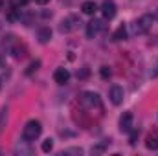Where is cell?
<instances>
[{
  "label": "cell",
  "instance_id": "obj_12",
  "mask_svg": "<svg viewBox=\"0 0 158 156\" xmlns=\"http://www.w3.org/2000/svg\"><path fill=\"white\" fill-rule=\"evenodd\" d=\"M50 39H52V30L48 26L40 28L39 30V42L40 44H46V42H50Z\"/></svg>",
  "mask_w": 158,
  "mask_h": 156
},
{
  "label": "cell",
  "instance_id": "obj_10",
  "mask_svg": "<svg viewBox=\"0 0 158 156\" xmlns=\"http://www.w3.org/2000/svg\"><path fill=\"white\" fill-rule=\"evenodd\" d=\"M145 147L151 149V151H156L158 149V132H149L147 138H145Z\"/></svg>",
  "mask_w": 158,
  "mask_h": 156
},
{
  "label": "cell",
  "instance_id": "obj_7",
  "mask_svg": "<svg viewBox=\"0 0 158 156\" xmlns=\"http://www.w3.org/2000/svg\"><path fill=\"white\" fill-rule=\"evenodd\" d=\"M101 13H103V17L105 18H114L116 17V4L112 2V0H105L103 4H101Z\"/></svg>",
  "mask_w": 158,
  "mask_h": 156
},
{
  "label": "cell",
  "instance_id": "obj_18",
  "mask_svg": "<svg viewBox=\"0 0 158 156\" xmlns=\"http://www.w3.org/2000/svg\"><path fill=\"white\" fill-rule=\"evenodd\" d=\"M88 74H90V70H88V68H81V70L77 72V77L79 79H85V77H88Z\"/></svg>",
  "mask_w": 158,
  "mask_h": 156
},
{
  "label": "cell",
  "instance_id": "obj_5",
  "mask_svg": "<svg viewBox=\"0 0 158 156\" xmlns=\"http://www.w3.org/2000/svg\"><path fill=\"white\" fill-rule=\"evenodd\" d=\"M81 103L88 109H94L99 105V96L96 92H83V97H81Z\"/></svg>",
  "mask_w": 158,
  "mask_h": 156
},
{
  "label": "cell",
  "instance_id": "obj_4",
  "mask_svg": "<svg viewBox=\"0 0 158 156\" xmlns=\"http://www.w3.org/2000/svg\"><path fill=\"white\" fill-rule=\"evenodd\" d=\"M123 97H125L123 88H121L119 84H114V86L110 88V92H109V99H110V103H112V105H121V103H123Z\"/></svg>",
  "mask_w": 158,
  "mask_h": 156
},
{
  "label": "cell",
  "instance_id": "obj_13",
  "mask_svg": "<svg viewBox=\"0 0 158 156\" xmlns=\"http://www.w3.org/2000/svg\"><path fill=\"white\" fill-rule=\"evenodd\" d=\"M123 39H127V30H125V26L121 24L118 30L114 31V35H112V40H123Z\"/></svg>",
  "mask_w": 158,
  "mask_h": 156
},
{
  "label": "cell",
  "instance_id": "obj_8",
  "mask_svg": "<svg viewBox=\"0 0 158 156\" xmlns=\"http://www.w3.org/2000/svg\"><path fill=\"white\" fill-rule=\"evenodd\" d=\"M68 79H70V72H68L66 68H57V70L53 72V81H55L57 84H66Z\"/></svg>",
  "mask_w": 158,
  "mask_h": 156
},
{
  "label": "cell",
  "instance_id": "obj_20",
  "mask_svg": "<svg viewBox=\"0 0 158 156\" xmlns=\"http://www.w3.org/2000/svg\"><path fill=\"white\" fill-rule=\"evenodd\" d=\"M17 9H11V13H9V20H17Z\"/></svg>",
  "mask_w": 158,
  "mask_h": 156
},
{
  "label": "cell",
  "instance_id": "obj_23",
  "mask_svg": "<svg viewBox=\"0 0 158 156\" xmlns=\"http://www.w3.org/2000/svg\"><path fill=\"white\" fill-rule=\"evenodd\" d=\"M35 2H37V4H40V6H44V4H48L50 0H35Z\"/></svg>",
  "mask_w": 158,
  "mask_h": 156
},
{
  "label": "cell",
  "instance_id": "obj_19",
  "mask_svg": "<svg viewBox=\"0 0 158 156\" xmlns=\"http://www.w3.org/2000/svg\"><path fill=\"white\" fill-rule=\"evenodd\" d=\"M63 154H81V149H66L63 151Z\"/></svg>",
  "mask_w": 158,
  "mask_h": 156
},
{
  "label": "cell",
  "instance_id": "obj_14",
  "mask_svg": "<svg viewBox=\"0 0 158 156\" xmlns=\"http://www.w3.org/2000/svg\"><path fill=\"white\" fill-rule=\"evenodd\" d=\"M40 149H42V153H50V151L53 149V140H52V138H46V140L42 142Z\"/></svg>",
  "mask_w": 158,
  "mask_h": 156
},
{
  "label": "cell",
  "instance_id": "obj_16",
  "mask_svg": "<svg viewBox=\"0 0 158 156\" xmlns=\"http://www.w3.org/2000/svg\"><path fill=\"white\" fill-rule=\"evenodd\" d=\"M39 66H40V61H33L30 66H28V70H26V74L30 76V74H33V72H37L39 70Z\"/></svg>",
  "mask_w": 158,
  "mask_h": 156
},
{
  "label": "cell",
  "instance_id": "obj_3",
  "mask_svg": "<svg viewBox=\"0 0 158 156\" xmlns=\"http://www.w3.org/2000/svg\"><path fill=\"white\" fill-rule=\"evenodd\" d=\"M79 24H81V20H79L77 17H66V18L61 22L59 30H61V33H70V31L77 30Z\"/></svg>",
  "mask_w": 158,
  "mask_h": 156
},
{
  "label": "cell",
  "instance_id": "obj_22",
  "mask_svg": "<svg viewBox=\"0 0 158 156\" xmlns=\"http://www.w3.org/2000/svg\"><path fill=\"white\" fill-rule=\"evenodd\" d=\"M151 77H158V64L155 66V70L151 72Z\"/></svg>",
  "mask_w": 158,
  "mask_h": 156
},
{
  "label": "cell",
  "instance_id": "obj_15",
  "mask_svg": "<svg viewBox=\"0 0 158 156\" xmlns=\"http://www.w3.org/2000/svg\"><path fill=\"white\" fill-rule=\"evenodd\" d=\"M99 76L103 79H110V76H112V70L109 68V66H101L99 68Z\"/></svg>",
  "mask_w": 158,
  "mask_h": 156
},
{
  "label": "cell",
  "instance_id": "obj_1",
  "mask_svg": "<svg viewBox=\"0 0 158 156\" xmlns=\"http://www.w3.org/2000/svg\"><path fill=\"white\" fill-rule=\"evenodd\" d=\"M40 132H42L40 121L31 119V121L26 123V127H24V130H22V138H24V142H33V140H37L40 136Z\"/></svg>",
  "mask_w": 158,
  "mask_h": 156
},
{
  "label": "cell",
  "instance_id": "obj_11",
  "mask_svg": "<svg viewBox=\"0 0 158 156\" xmlns=\"http://www.w3.org/2000/svg\"><path fill=\"white\" fill-rule=\"evenodd\" d=\"M81 11H83L85 15H94V13L98 11V6H96L94 0H86V2L81 4Z\"/></svg>",
  "mask_w": 158,
  "mask_h": 156
},
{
  "label": "cell",
  "instance_id": "obj_17",
  "mask_svg": "<svg viewBox=\"0 0 158 156\" xmlns=\"http://www.w3.org/2000/svg\"><path fill=\"white\" fill-rule=\"evenodd\" d=\"M6 117H7V109L4 107V109H2V112H0V130L4 129V119H6Z\"/></svg>",
  "mask_w": 158,
  "mask_h": 156
},
{
  "label": "cell",
  "instance_id": "obj_21",
  "mask_svg": "<svg viewBox=\"0 0 158 156\" xmlns=\"http://www.w3.org/2000/svg\"><path fill=\"white\" fill-rule=\"evenodd\" d=\"M136 138H138V132L134 130V132L131 134V145H134V143H136Z\"/></svg>",
  "mask_w": 158,
  "mask_h": 156
},
{
  "label": "cell",
  "instance_id": "obj_9",
  "mask_svg": "<svg viewBox=\"0 0 158 156\" xmlns=\"http://www.w3.org/2000/svg\"><path fill=\"white\" fill-rule=\"evenodd\" d=\"M132 127V114L131 112H123V116L119 117V130L121 132H129Z\"/></svg>",
  "mask_w": 158,
  "mask_h": 156
},
{
  "label": "cell",
  "instance_id": "obj_24",
  "mask_svg": "<svg viewBox=\"0 0 158 156\" xmlns=\"http://www.w3.org/2000/svg\"><path fill=\"white\" fill-rule=\"evenodd\" d=\"M19 4H28V0H19Z\"/></svg>",
  "mask_w": 158,
  "mask_h": 156
},
{
  "label": "cell",
  "instance_id": "obj_2",
  "mask_svg": "<svg viewBox=\"0 0 158 156\" xmlns=\"http://www.w3.org/2000/svg\"><path fill=\"white\" fill-rule=\"evenodd\" d=\"M153 22H155V18H153L151 15H143V17H140V18L132 24V31H134L136 35L147 33V31L153 28Z\"/></svg>",
  "mask_w": 158,
  "mask_h": 156
},
{
  "label": "cell",
  "instance_id": "obj_25",
  "mask_svg": "<svg viewBox=\"0 0 158 156\" xmlns=\"http://www.w3.org/2000/svg\"><path fill=\"white\" fill-rule=\"evenodd\" d=\"M2 7H4V2H2V0H0V9H2Z\"/></svg>",
  "mask_w": 158,
  "mask_h": 156
},
{
  "label": "cell",
  "instance_id": "obj_6",
  "mask_svg": "<svg viewBox=\"0 0 158 156\" xmlns=\"http://www.w3.org/2000/svg\"><path fill=\"white\" fill-rule=\"evenodd\" d=\"M105 28V24H103V20H98V18H92L88 24H86V35L88 37H94V35H98L101 30Z\"/></svg>",
  "mask_w": 158,
  "mask_h": 156
}]
</instances>
